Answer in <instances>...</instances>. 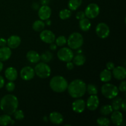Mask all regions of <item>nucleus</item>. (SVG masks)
<instances>
[{
	"label": "nucleus",
	"mask_w": 126,
	"mask_h": 126,
	"mask_svg": "<svg viewBox=\"0 0 126 126\" xmlns=\"http://www.w3.org/2000/svg\"><path fill=\"white\" fill-rule=\"evenodd\" d=\"M18 99L15 95L7 94L4 96L0 101V108L5 114L11 115L17 110Z\"/></svg>",
	"instance_id": "obj_1"
},
{
	"label": "nucleus",
	"mask_w": 126,
	"mask_h": 126,
	"mask_svg": "<svg viewBox=\"0 0 126 126\" xmlns=\"http://www.w3.org/2000/svg\"><path fill=\"white\" fill-rule=\"evenodd\" d=\"M68 92L71 97L75 98H81L84 95L86 92V84L79 79H75L68 85Z\"/></svg>",
	"instance_id": "obj_2"
},
{
	"label": "nucleus",
	"mask_w": 126,
	"mask_h": 126,
	"mask_svg": "<svg viewBox=\"0 0 126 126\" xmlns=\"http://www.w3.org/2000/svg\"><path fill=\"white\" fill-rule=\"evenodd\" d=\"M49 85L54 92L62 93L67 89L68 84L64 77L62 76H55L50 79Z\"/></svg>",
	"instance_id": "obj_3"
},
{
	"label": "nucleus",
	"mask_w": 126,
	"mask_h": 126,
	"mask_svg": "<svg viewBox=\"0 0 126 126\" xmlns=\"http://www.w3.org/2000/svg\"><path fill=\"white\" fill-rule=\"evenodd\" d=\"M66 43L70 49H78L81 47L83 44V37L81 33L75 32L69 36Z\"/></svg>",
	"instance_id": "obj_4"
},
{
	"label": "nucleus",
	"mask_w": 126,
	"mask_h": 126,
	"mask_svg": "<svg viewBox=\"0 0 126 126\" xmlns=\"http://www.w3.org/2000/svg\"><path fill=\"white\" fill-rule=\"evenodd\" d=\"M102 94L105 98L108 99H113L118 96L119 89L114 84L110 83H106L102 86L101 89Z\"/></svg>",
	"instance_id": "obj_5"
},
{
	"label": "nucleus",
	"mask_w": 126,
	"mask_h": 126,
	"mask_svg": "<svg viewBox=\"0 0 126 126\" xmlns=\"http://www.w3.org/2000/svg\"><path fill=\"white\" fill-rule=\"evenodd\" d=\"M34 70L37 76L42 79L49 77L51 74V69L50 66L45 62L38 63L36 65Z\"/></svg>",
	"instance_id": "obj_6"
},
{
	"label": "nucleus",
	"mask_w": 126,
	"mask_h": 126,
	"mask_svg": "<svg viewBox=\"0 0 126 126\" xmlns=\"http://www.w3.org/2000/svg\"><path fill=\"white\" fill-rule=\"evenodd\" d=\"M57 57L61 61L68 62L72 60L74 57L71 49L68 47H62L59 49L57 52Z\"/></svg>",
	"instance_id": "obj_7"
},
{
	"label": "nucleus",
	"mask_w": 126,
	"mask_h": 126,
	"mask_svg": "<svg viewBox=\"0 0 126 126\" xmlns=\"http://www.w3.org/2000/svg\"><path fill=\"white\" fill-rule=\"evenodd\" d=\"M85 15L88 18H95L100 13V7L95 3H91L86 7L85 9Z\"/></svg>",
	"instance_id": "obj_8"
},
{
	"label": "nucleus",
	"mask_w": 126,
	"mask_h": 126,
	"mask_svg": "<svg viewBox=\"0 0 126 126\" xmlns=\"http://www.w3.org/2000/svg\"><path fill=\"white\" fill-rule=\"evenodd\" d=\"M95 32L97 35L101 39H105L108 38L110 35V30L108 25L105 23H99L97 25L95 28Z\"/></svg>",
	"instance_id": "obj_9"
},
{
	"label": "nucleus",
	"mask_w": 126,
	"mask_h": 126,
	"mask_svg": "<svg viewBox=\"0 0 126 126\" xmlns=\"http://www.w3.org/2000/svg\"><path fill=\"white\" fill-rule=\"evenodd\" d=\"M40 39L42 41L47 44H51L55 41V35L52 31L49 30H42L39 34Z\"/></svg>",
	"instance_id": "obj_10"
},
{
	"label": "nucleus",
	"mask_w": 126,
	"mask_h": 126,
	"mask_svg": "<svg viewBox=\"0 0 126 126\" xmlns=\"http://www.w3.org/2000/svg\"><path fill=\"white\" fill-rule=\"evenodd\" d=\"M52 10L48 5H43L38 10V17L41 20H46L50 18Z\"/></svg>",
	"instance_id": "obj_11"
},
{
	"label": "nucleus",
	"mask_w": 126,
	"mask_h": 126,
	"mask_svg": "<svg viewBox=\"0 0 126 126\" xmlns=\"http://www.w3.org/2000/svg\"><path fill=\"white\" fill-rule=\"evenodd\" d=\"M34 70L31 66H25L20 71V77L25 81H30L34 76Z\"/></svg>",
	"instance_id": "obj_12"
},
{
	"label": "nucleus",
	"mask_w": 126,
	"mask_h": 126,
	"mask_svg": "<svg viewBox=\"0 0 126 126\" xmlns=\"http://www.w3.org/2000/svg\"><path fill=\"white\" fill-rule=\"evenodd\" d=\"M99 98L97 95H91L87 100V108L90 111H95L99 105Z\"/></svg>",
	"instance_id": "obj_13"
},
{
	"label": "nucleus",
	"mask_w": 126,
	"mask_h": 126,
	"mask_svg": "<svg viewBox=\"0 0 126 126\" xmlns=\"http://www.w3.org/2000/svg\"><path fill=\"white\" fill-rule=\"evenodd\" d=\"M86 102L84 100L78 98L72 103V109L76 113H81L86 108Z\"/></svg>",
	"instance_id": "obj_14"
},
{
	"label": "nucleus",
	"mask_w": 126,
	"mask_h": 126,
	"mask_svg": "<svg viewBox=\"0 0 126 126\" xmlns=\"http://www.w3.org/2000/svg\"><path fill=\"white\" fill-rule=\"evenodd\" d=\"M113 75L118 80H123L126 77V69L123 66H118L113 70Z\"/></svg>",
	"instance_id": "obj_15"
},
{
	"label": "nucleus",
	"mask_w": 126,
	"mask_h": 126,
	"mask_svg": "<svg viewBox=\"0 0 126 126\" xmlns=\"http://www.w3.org/2000/svg\"><path fill=\"white\" fill-rule=\"evenodd\" d=\"M21 39L18 36L12 35L10 36L7 40V44L11 49H16L20 46Z\"/></svg>",
	"instance_id": "obj_16"
},
{
	"label": "nucleus",
	"mask_w": 126,
	"mask_h": 126,
	"mask_svg": "<svg viewBox=\"0 0 126 126\" xmlns=\"http://www.w3.org/2000/svg\"><path fill=\"white\" fill-rule=\"evenodd\" d=\"M111 119L114 125L121 126L123 122V115L119 110L114 111L111 113Z\"/></svg>",
	"instance_id": "obj_17"
},
{
	"label": "nucleus",
	"mask_w": 126,
	"mask_h": 126,
	"mask_svg": "<svg viewBox=\"0 0 126 126\" xmlns=\"http://www.w3.org/2000/svg\"><path fill=\"white\" fill-rule=\"evenodd\" d=\"M49 120L53 124L59 125L63 121V117L62 114L59 112H52L49 115Z\"/></svg>",
	"instance_id": "obj_18"
},
{
	"label": "nucleus",
	"mask_w": 126,
	"mask_h": 126,
	"mask_svg": "<svg viewBox=\"0 0 126 126\" xmlns=\"http://www.w3.org/2000/svg\"><path fill=\"white\" fill-rule=\"evenodd\" d=\"M5 77L10 81H14L17 78V71L15 68L9 67L6 70L4 73Z\"/></svg>",
	"instance_id": "obj_19"
},
{
	"label": "nucleus",
	"mask_w": 126,
	"mask_h": 126,
	"mask_svg": "<svg viewBox=\"0 0 126 126\" xmlns=\"http://www.w3.org/2000/svg\"><path fill=\"white\" fill-rule=\"evenodd\" d=\"M12 52L9 47H1L0 48V61L4 62L8 60L11 56Z\"/></svg>",
	"instance_id": "obj_20"
},
{
	"label": "nucleus",
	"mask_w": 126,
	"mask_h": 126,
	"mask_svg": "<svg viewBox=\"0 0 126 126\" xmlns=\"http://www.w3.org/2000/svg\"><path fill=\"white\" fill-rule=\"evenodd\" d=\"M26 57H27V60L32 63H37L40 60V55L37 52L34 50L28 51Z\"/></svg>",
	"instance_id": "obj_21"
},
{
	"label": "nucleus",
	"mask_w": 126,
	"mask_h": 126,
	"mask_svg": "<svg viewBox=\"0 0 126 126\" xmlns=\"http://www.w3.org/2000/svg\"><path fill=\"white\" fill-rule=\"evenodd\" d=\"M112 77V74L110 70L108 69L103 70V71H101L100 74V79L101 81L103 82H107L111 81Z\"/></svg>",
	"instance_id": "obj_22"
},
{
	"label": "nucleus",
	"mask_w": 126,
	"mask_h": 126,
	"mask_svg": "<svg viewBox=\"0 0 126 126\" xmlns=\"http://www.w3.org/2000/svg\"><path fill=\"white\" fill-rule=\"evenodd\" d=\"M79 28L83 32H87L91 28V23L88 18H84L82 19L79 20Z\"/></svg>",
	"instance_id": "obj_23"
},
{
	"label": "nucleus",
	"mask_w": 126,
	"mask_h": 126,
	"mask_svg": "<svg viewBox=\"0 0 126 126\" xmlns=\"http://www.w3.org/2000/svg\"><path fill=\"white\" fill-rule=\"evenodd\" d=\"M73 63L76 66H82L86 62V57L82 54H78L73 58Z\"/></svg>",
	"instance_id": "obj_24"
},
{
	"label": "nucleus",
	"mask_w": 126,
	"mask_h": 126,
	"mask_svg": "<svg viewBox=\"0 0 126 126\" xmlns=\"http://www.w3.org/2000/svg\"><path fill=\"white\" fill-rule=\"evenodd\" d=\"M82 0H69L68 7L71 11H76L82 4Z\"/></svg>",
	"instance_id": "obj_25"
},
{
	"label": "nucleus",
	"mask_w": 126,
	"mask_h": 126,
	"mask_svg": "<svg viewBox=\"0 0 126 126\" xmlns=\"http://www.w3.org/2000/svg\"><path fill=\"white\" fill-rule=\"evenodd\" d=\"M32 27H33V29L34 30L35 32H41L42 30H44V27H45V23L43 22V20H36L35 22L33 23Z\"/></svg>",
	"instance_id": "obj_26"
},
{
	"label": "nucleus",
	"mask_w": 126,
	"mask_h": 126,
	"mask_svg": "<svg viewBox=\"0 0 126 126\" xmlns=\"http://www.w3.org/2000/svg\"><path fill=\"white\" fill-rule=\"evenodd\" d=\"M123 101V98L119 97H116L114 98L113 102H112L111 107L114 111L119 110L121 108V104Z\"/></svg>",
	"instance_id": "obj_27"
},
{
	"label": "nucleus",
	"mask_w": 126,
	"mask_h": 126,
	"mask_svg": "<svg viewBox=\"0 0 126 126\" xmlns=\"http://www.w3.org/2000/svg\"><path fill=\"white\" fill-rule=\"evenodd\" d=\"M11 121H12V119L9 114H5L0 116V125L1 126H7L8 124H11Z\"/></svg>",
	"instance_id": "obj_28"
},
{
	"label": "nucleus",
	"mask_w": 126,
	"mask_h": 126,
	"mask_svg": "<svg viewBox=\"0 0 126 126\" xmlns=\"http://www.w3.org/2000/svg\"><path fill=\"white\" fill-rule=\"evenodd\" d=\"M113 111L111 105H105L101 107L100 113L103 116H108Z\"/></svg>",
	"instance_id": "obj_29"
},
{
	"label": "nucleus",
	"mask_w": 126,
	"mask_h": 126,
	"mask_svg": "<svg viewBox=\"0 0 126 126\" xmlns=\"http://www.w3.org/2000/svg\"><path fill=\"white\" fill-rule=\"evenodd\" d=\"M52 57L53 55L50 52L46 51L40 55V60H41L43 62L48 63L51 61Z\"/></svg>",
	"instance_id": "obj_30"
},
{
	"label": "nucleus",
	"mask_w": 126,
	"mask_h": 126,
	"mask_svg": "<svg viewBox=\"0 0 126 126\" xmlns=\"http://www.w3.org/2000/svg\"><path fill=\"white\" fill-rule=\"evenodd\" d=\"M71 16V10L65 9L59 12V17L62 20H66L70 18Z\"/></svg>",
	"instance_id": "obj_31"
},
{
	"label": "nucleus",
	"mask_w": 126,
	"mask_h": 126,
	"mask_svg": "<svg viewBox=\"0 0 126 126\" xmlns=\"http://www.w3.org/2000/svg\"><path fill=\"white\" fill-rule=\"evenodd\" d=\"M86 91L90 95H97L98 93L97 86L92 84H90L86 86Z\"/></svg>",
	"instance_id": "obj_32"
},
{
	"label": "nucleus",
	"mask_w": 126,
	"mask_h": 126,
	"mask_svg": "<svg viewBox=\"0 0 126 126\" xmlns=\"http://www.w3.org/2000/svg\"><path fill=\"white\" fill-rule=\"evenodd\" d=\"M97 123L100 126H108L110 124V121L105 117H100L97 119Z\"/></svg>",
	"instance_id": "obj_33"
},
{
	"label": "nucleus",
	"mask_w": 126,
	"mask_h": 126,
	"mask_svg": "<svg viewBox=\"0 0 126 126\" xmlns=\"http://www.w3.org/2000/svg\"><path fill=\"white\" fill-rule=\"evenodd\" d=\"M55 44H56L57 46L61 47L66 44L67 39H66V37L64 36H60L57 39H55Z\"/></svg>",
	"instance_id": "obj_34"
},
{
	"label": "nucleus",
	"mask_w": 126,
	"mask_h": 126,
	"mask_svg": "<svg viewBox=\"0 0 126 126\" xmlns=\"http://www.w3.org/2000/svg\"><path fill=\"white\" fill-rule=\"evenodd\" d=\"M14 116L15 119L18 121L22 120L24 118V113H23V111H22L21 110H17L14 113Z\"/></svg>",
	"instance_id": "obj_35"
},
{
	"label": "nucleus",
	"mask_w": 126,
	"mask_h": 126,
	"mask_svg": "<svg viewBox=\"0 0 126 126\" xmlns=\"http://www.w3.org/2000/svg\"><path fill=\"white\" fill-rule=\"evenodd\" d=\"M15 87H16V86H15V84L14 83L13 81H10L6 84V89L8 92H11L15 89Z\"/></svg>",
	"instance_id": "obj_36"
},
{
	"label": "nucleus",
	"mask_w": 126,
	"mask_h": 126,
	"mask_svg": "<svg viewBox=\"0 0 126 126\" xmlns=\"http://www.w3.org/2000/svg\"><path fill=\"white\" fill-rule=\"evenodd\" d=\"M118 89L120 91L123 92H126V82L125 81H123L121 82L120 83L119 86V88Z\"/></svg>",
	"instance_id": "obj_37"
},
{
	"label": "nucleus",
	"mask_w": 126,
	"mask_h": 126,
	"mask_svg": "<svg viewBox=\"0 0 126 126\" xmlns=\"http://www.w3.org/2000/svg\"><path fill=\"white\" fill-rule=\"evenodd\" d=\"M76 18L78 20H81L82 19V18H85V17H86V15H85L84 12H82V11H79V12H78L76 14Z\"/></svg>",
	"instance_id": "obj_38"
},
{
	"label": "nucleus",
	"mask_w": 126,
	"mask_h": 126,
	"mask_svg": "<svg viewBox=\"0 0 126 126\" xmlns=\"http://www.w3.org/2000/svg\"><path fill=\"white\" fill-rule=\"evenodd\" d=\"M106 66H107V69H108V70H113V69H114V68L115 67V65H114V64L113 63V62H108L107 63Z\"/></svg>",
	"instance_id": "obj_39"
},
{
	"label": "nucleus",
	"mask_w": 126,
	"mask_h": 126,
	"mask_svg": "<svg viewBox=\"0 0 126 126\" xmlns=\"http://www.w3.org/2000/svg\"><path fill=\"white\" fill-rule=\"evenodd\" d=\"M7 44V40L4 38H0V47H4Z\"/></svg>",
	"instance_id": "obj_40"
},
{
	"label": "nucleus",
	"mask_w": 126,
	"mask_h": 126,
	"mask_svg": "<svg viewBox=\"0 0 126 126\" xmlns=\"http://www.w3.org/2000/svg\"><path fill=\"white\" fill-rule=\"evenodd\" d=\"M121 108L123 111L125 112L126 111V100H123L121 104Z\"/></svg>",
	"instance_id": "obj_41"
},
{
	"label": "nucleus",
	"mask_w": 126,
	"mask_h": 126,
	"mask_svg": "<svg viewBox=\"0 0 126 126\" xmlns=\"http://www.w3.org/2000/svg\"><path fill=\"white\" fill-rule=\"evenodd\" d=\"M66 68H67V69H68L69 70H72L74 68V63H73L71 62V61L68 62H67V63H66Z\"/></svg>",
	"instance_id": "obj_42"
},
{
	"label": "nucleus",
	"mask_w": 126,
	"mask_h": 126,
	"mask_svg": "<svg viewBox=\"0 0 126 126\" xmlns=\"http://www.w3.org/2000/svg\"><path fill=\"white\" fill-rule=\"evenodd\" d=\"M4 85V79H3V78L0 75V89L2 88Z\"/></svg>",
	"instance_id": "obj_43"
},
{
	"label": "nucleus",
	"mask_w": 126,
	"mask_h": 126,
	"mask_svg": "<svg viewBox=\"0 0 126 126\" xmlns=\"http://www.w3.org/2000/svg\"><path fill=\"white\" fill-rule=\"evenodd\" d=\"M50 44V50H56V49H57L56 44H54V43H51V44Z\"/></svg>",
	"instance_id": "obj_44"
},
{
	"label": "nucleus",
	"mask_w": 126,
	"mask_h": 126,
	"mask_svg": "<svg viewBox=\"0 0 126 126\" xmlns=\"http://www.w3.org/2000/svg\"><path fill=\"white\" fill-rule=\"evenodd\" d=\"M40 1L42 5H48L50 2V0H40Z\"/></svg>",
	"instance_id": "obj_45"
},
{
	"label": "nucleus",
	"mask_w": 126,
	"mask_h": 126,
	"mask_svg": "<svg viewBox=\"0 0 126 126\" xmlns=\"http://www.w3.org/2000/svg\"><path fill=\"white\" fill-rule=\"evenodd\" d=\"M33 7L34 9H38V7H39V6H38V4H37L36 3H34L33 4Z\"/></svg>",
	"instance_id": "obj_46"
},
{
	"label": "nucleus",
	"mask_w": 126,
	"mask_h": 126,
	"mask_svg": "<svg viewBox=\"0 0 126 126\" xmlns=\"http://www.w3.org/2000/svg\"><path fill=\"white\" fill-rule=\"evenodd\" d=\"M3 69V63H2V62L0 61V72Z\"/></svg>",
	"instance_id": "obj_47"
}]
</instances>
